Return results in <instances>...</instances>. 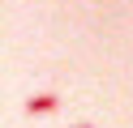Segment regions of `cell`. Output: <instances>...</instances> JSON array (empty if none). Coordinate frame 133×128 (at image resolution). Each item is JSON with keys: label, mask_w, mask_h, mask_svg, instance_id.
Returning <instances> with one entry per match:
<instances>
[{"label": "cell", "mask_w": 133, "mask_h": 128, "mask_svg": "<svg viewBox=\"0 0 133 128\" xmlns=\"http://www.w3.org/2000/svg\"><path fill=\"white\" fill-rule=\"evenodd\" d=\"M56 107H60V94H30V98H26L30 115H52Z\"/></svg>", "instance_id": "1"}, {"label": "cell", "mask_w": 133, "mask_h": 128, "mask_svg": "<svg viewBox=\"0 0 133 128\" xmlns=\"http://www.w3.org/2000/svg\"><path fill=\"white\" fill-rule=\"evenodd\" d=\"M77 128H90V124H77Z\"/></svg>", "instance_id": "2"}]
</instances>
